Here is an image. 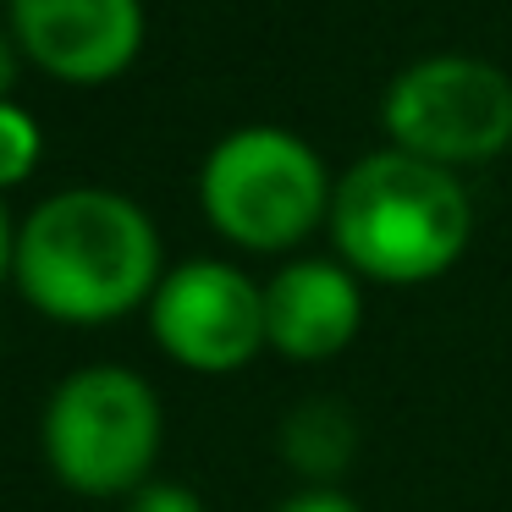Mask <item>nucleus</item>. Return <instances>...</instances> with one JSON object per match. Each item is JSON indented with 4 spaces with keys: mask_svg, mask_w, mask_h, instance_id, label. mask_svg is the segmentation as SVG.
<instances>
[{
    "mask_svg": "<svg viewBox=\"0 0 512 512\" xmlns=\"http://www.w3.org/2000/svg\"><path fill=\"white\" fill-rule=\"evenodd\" d=\"M331 248L347 270L380 287H424L468 254L474 204L457 171L408 149H369L336 177Z\"/></svg>",
    "mask_w": 512,
    "mask_h": 512,
    "instance_id": "obj_2",
    "label": "nucleus"
},
{
    "mask_svg": "<svg viewBox=\"0 0 512 512\" xmlns=\"http://www.w3.org/2000/svg\"><path fill=\"white\" fill-rule=\"evenodd\" d=\"M17 39L12 34H0V100H12V83H17Z\"/></svg>",
    "mask_w": 512,
    "mask_h": 512,
    "instance_id": "obj_13",
    "label": "nucleus"
},
{
    "mask_svg": "<svg viewBox=\"0 0 512 512\" xmlns=\"http://www.w3.org/2000/svg\"><path fill=\"white\" fill-rule=\"evenodd\" d=\"M39 155H45L39 122L17 100H0V193L23 188V182L39 171Z\"/></svg>",
    "mask_w": 512,
    "mask_h": 512,
    "instance_id": "obj_10",
    "label": "nucleus"
},
{
    "mask_svg": "<svg viewBox=\"0 0 512 512\" xmlns=\"http://www.w3.org/2000/svg\"><path fill=\"white\" fill-rule=\"evenodd\" d=\"M17 50L67 89H105L144 50V0H6Z\"/></svg>",
    "mask_w": 512,
    "mask_h": 512,
    "instance_id": "obj_7",
    "label": "nucleus"
},
{
    "mask_svg": "<svg viewBox=\"0 0 512 512\" xmlns=\"http://www.w3.org/2000/svg\"><path fill=\"white\" fill-rule=\"evenodd\" d=\"M336 177L292 127H237L204 155L199 204L215 237L243 254H292L331 221Z\"/></svg>",
    "mask_w": 512,
    "mask_h": 512,
    "instance_id": "obj_3",
    "label": "nucleus"
},
{
    "mask_svg": "<svg viewBox=\"0 0 512 512\" xmlns=\"http://www.w3.org/2000/svg\"><path fill=\"white\" fill-rule=\"evenodd\" d=\"M270 512H364L342 485H298L292 496H281Z\"/></svg>",
    "mask_w": 512,
    "mask_h": 512,
    "instance_id": "obj_12",
    "label": "nucleus"
},
{
    "mask_svg": "<svg viewBox=\"0 0 512 512\" xmlns=\"http://www.w3.org/2000/svg\"><path fill=\"white\" fill-rule=\"evenodd\" d=\"M45 463L78 496H133L155 479L160 441H166V408L160 391L138 369L83 364L50 391L45 402Z\"/></svg>",
    "mask_w": 512,
    "mask_h": 512,
    "instance_id": "obj_4",
    "label": "nucleus"
},
{
    "mask_svg": "<svg viewBox=\"0 0 512 512\" xmlns=\"http://www.w3.org/2000/svg\"><path fill=\"white\" fill-rule=\"evenodd\" d=\"M380 127L391 149L463 177L512 149V78L485 56L435 50L386 83Z\"/></svg>",
    "mask_w": 512,
    "mask_h": 512,
    "instance_id": "obj_5",
    "label": "nucleus"
},
{
    "mask_svg": "<svg viewBox=\"0 0 512 512\" xmlns=\"http://www.w3.org/2000/svg\"><path fill=\"white\" fill-rule=\"evenodd\" d=\"M358 413L342 397H303L281 419V457L303 485H342L347 468L358 463Z\"/></svg>",
    "mask_w": 512,
    "mask_h": 512,
    "instance_id": "obj_9",
    "label": "nucleus"
},
{
    "mask_svg": "<svg viewBox=\"0 0 512 512\" xmlns=\"http://www.w3.org/2000/svg\"><path fill=\"white\" fill-rule=\"evenodd\" d=\"M149 331L171 364L193 375H232L265 353V281L232 259H188L160 276Z\"/></svg>",
    "mask_w": 512,
    "mask_h": 512,
    "instance_id": "obj_6",
    "label": "nucleus"
},
{
    "mask_svg": "<svg viewBox=\"0 0 512 512\" xmlns=\"http://www.w3.org/2000/svg\"><path fill=\"white\" fill-rule=\"evenodd\" d=\"M12 254H17V226L6 215V204H0V287L12 281Z\"/></svg>",
    "mask_w": 512,
    "mask_h": 512,
    "instance_id": "obj_14",
    "label": "nucleus"
},
{
    "mask_svg": "<svg viewBox=\"0 0 512 512\" xmlns=\"http://www.w3.org/2000/svg\"><path fill=\"white\" fill-rule=\"evenodd\" d=\"M166 254L138 199L116 188H61L17 226L12 287L61 325H111L149 309Z\"/></svg>",
    "mask_w": 512,
    "mask_h": 512,
    "instance_id": "obj_1",
    "label": "nucleus"
},
{
    "mask_svg": "<svg viewBox=\"0 0 512 512\" xmlns=\"http://www.w3.org/2000/svg\"><path fill=\"white\" fill-rule=\"evenodd\" d=\"M127 512H210L199 490L177 485V479H149L127 496Z\"/></svg>",
    "mask_w": 512,
    "mask_h": 512,
    "instance_id": "obj_11",
    "label": "nucleus"
},
{
    "mask_svg": "<svg viewBox=\"0 0 512 512\" xmlns=\"http://www.w3.org/2000/svg\"><path fill=\"white\" fill-rule=\"evenodd\" d=\"M364 331V276L336 254H292L265 281V347L287 364H325Z\"/></svg>",
    "mask_w": 512,
    "mask_h": 512,
    "instance_id": "obj_8",
    "label": "nucleus"
}]
</instances>
